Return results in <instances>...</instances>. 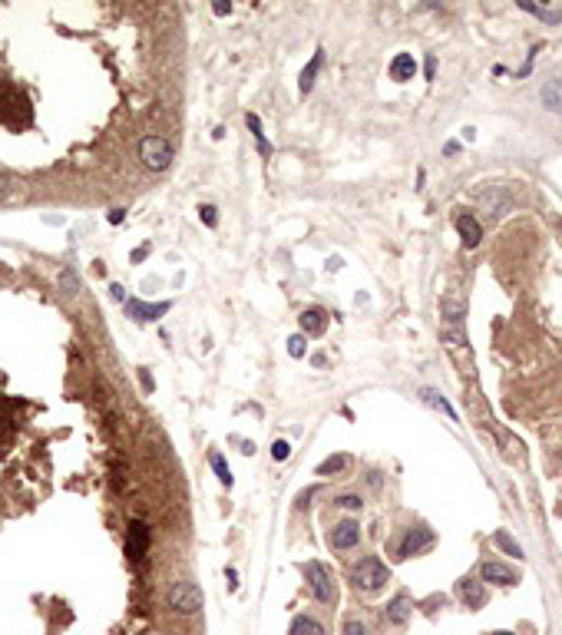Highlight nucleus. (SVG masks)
I'll return each mask as SVG.
<instances>
[{"label":"nucleus","instance_id":"20","mask_svg":"<svg viewBox=\"0 0 562 635\" xmlns=\"http://www.w3.org/2000/svg\"><path fill=\"white\" fill-rule=\"evenodd\" d=\"M291 635H325V625L318 622V619H311V615H295Z\"/></svg>","mask_w":562,"mask_h":635},{"label":"nucleus","instance_id":"4","mask_svg":"<svg viewBox=\"0 0 562 635\" xmlns=\"http://www.w3.org/2000/svg\"><path fill=\"white\" fill-rule=\"evenodd\" d=\"M169 609L179 612V615H195V612L205 606V596H202V589L195 583H188V579H179V583L169 585Z\"/></svg>","mask_w":562,"mask_h":635},{"label":"nucleus","instance_id":"10","mask_svg":"<svg viewBox=\"0 0 562 635\" xmlns=\"http://www.w3.org/2000/svg\"><path fill=\"white\" fill-rule=\"evenodd\" d=\"M411 612H413V602L400 592V596H394L387 606H384V625H387V629H404L407 619H411Z\"/></svg>","mask_w":562,"mask_h":635},{"label":"nucleus","instance_id":"19","mask_svg":"<svg viewBox=\"0 0 562 635\" xmlns=\"http://www.w3.org/2000/svg\"><path fill=\"white\" fill-rule=\"evenodd\" d=\"M321 64H325V50H318V53H314L311 66H304V70H301V80H298V89H301V93H311L314 77H318V70H321Z\"/></svg>","mask_w":562,"mask_h":635},{"label":"nucleus","instance_id":"37","mask_svg":"<svg viewBox=\"0 0 562 635\" xmlns=\"http://www.w3.org/2000/svg\"><path fill=\"white\" fill-rule=\"evenodd\" d=\"M493 635H512V632H493Z\"/></svg>","mask_w":562,"mask_h":635},{"label":"nucleus","instance_id":"21","mask_svg":"<svg viewBox=\"0 0 562 635\" xmlns=\"http://www.w3.org/2000/svg\"><path fill=\"white\" fill-rule=\"evenodd\" d=\"M245 123H249V129H251V136H255V142H258V153L262 156H272V142L265 140V129H262V119L255 113H249L245 116Z\"/></svg>","mask_w":562,"mask_h":635},{"label":"nucleus","instance_id":"26","mask_svg":"<svg viewBox=\"0 0 562 635\" xmlns=\"http://www.w3.org/2000/svg\"><path fill=\"white\" fill-rule=\"evenodd\" d=\"M60 288H63L66 294H76V292H80V275H76L73 268H63V271H60Z\"/></svg>","mask_w":562,"mask_h":635},{"label":"nucleus","instance_id":"22","mask_svg":"<svg viewBox=\"0 0 562 635\" xmlns=\"http://www.w3.org/2000/svg\"><path fill=\"white\" fill-rule=\"evenodd\" d=\"M493 543H496V546H500L503 553H506V556H516V559H523V556H526L523 546H519V543H516V539H512V536L506 533V530H496V533H493Z\"/></svg>","mask_w":562,"mask_h":635},{"label":"nucleus","instance_id":"24","mask_svg":"<svg viewBox=\"0 0 562 635\" xmlns=\"http://www.w3.org/2000/svg\"><path fill=\"white\" fill-rule=\"evenodd\" d=\"M350 467V457H327L325 463H318V477H327V473H341V470H348Z\"/></svg>","mask_w":562,"mask_h":635},{"label":"nucleus","instance_id":"9","mask_svg":"<svg viewBox=\"0 0 562 635\" xmlns=\"http://www.w3.org/2000/svg\"><path fill=\"white\" fill-rule=\"evenodd\" d=\"M457 599H460V602L470 612H476V609H483V606H487V589H483V583H480V579H473V576H463L460 583H457Z\"/></svg>","mask_w":562,"mask_h":635},{"label":"nucleus","instance_id":"8","mask_svg":"<svg viewBox=\"0 0 562 635\" xmlns=\"http://www.w3.org/2000/svg\"><path fill=\"white\" fill-rule=\"evenodd\" d=\"M480 583H493V585H516L519 583V572L500 562V559H487L480 562Z\"/></svg>","mask_w":562,"mask_h":635},{"label":"nucleus","instance_id":"15","mask_svg":"<svg viewBox=\"0 0 562 635\" xmlns=\"http://www.w3.org/2000/svg\"><path fill=\"white\" fill-rule=\"evenodd\" d=\"M539 100L549 113H562V80H546L539 89Z\"/></svg>","mask_w":562,"mask_h":635},{"label":"nucleus","instance_id":"36","mask_svg":"<svg viewBox=\"0 0 562 635\" xmlns=\"http://www.w3.org/2000/svg\"><path fill=\"white\" fill-rule=\"evenodd\" d=\"M232 10V7H228V3H215V13H219V17H225V13Z\"/></svg>","mask_w":562,"mask_h":635},{"label":"nucleus","instance_id":"34","mask_svg":"<svg viewBox=\"0 0 562 635\" xmlns=\"http://www.w3.org/2000/svg\"><path fill=\"white\" fill-rule=\"evenodd\" d=\"M110 222H112V225H119V222H123V209H112V212H110Z\"/></svg>","mask_w":562,"mask_h":635},{"label":"nucleus","instance_id":"32","mask_svg":"<svg viewBox=\"0 0 562 635\" xmlns=\"http://www.w3.org/2000/svg\"><path fill=\"white\" fill-rule=\"evenodd\" d=\"M341 635H367V625H364L361 619H348L344 629H341Z\"/></svg>","mask_w":562,"mask_h":635},{"label":"nucleus","instance_id":"2","mask_svg":"<svg viewBox=\"0 0 562 635\" xmlns=\"http://www.w3.org/2000/svg\"><path fill=\"white\" fill-rule=\"evenodd\" d=\"M136 156H139V163L146 165L149 172H165L169 165H172V159H175V149H172V142L165 140V136H142L139 140V146H136Z\"/></svg>","mask_w":562,"mask_h":635},{"label":"nucleus","instance_id":"29","mask_svg":"<svg viewBox=\"0 0 562 635\" xmlns=\"http://www.w3.org/2000/svg\"><path fill=\"white\" fill-rule=\"evenodd\" d=\"M288 354L304 357V334H291V338H288Z\"/></svg>","mask_w":562,"mask_h":635},{"label":"nucleus","instance_id":"14","mask_svg":"<svg viewBox=\"0 0 562 635\" xmlns=\"http://www.w3.org/2000/svg\"><path fill=\"white\" fill-rule=\"evenodd\" d=\"M169 311V301L163 305H142V301H126V315L133 318V321H156L159 315Z\"/></svg>","mask_w":562,"mask_h":635},{"label":"nucleus","instance_id":"13","mask_svg":"<svg viewBox=\"0 0 562 635\" xmlns=\"http://www.w3.org/2000/svg\"><path fill=\"white\" fill-rule=\"evenodd\" d=\"M390 80L394 83H407V80L417 77V60H413V53H397L394 60H390Z\"/></svg>","mask_w":562,"mask_h":635},{"label":"nucleus","instance_id":"33","mask_svg":"<svg viewBox=\"0 0 562 635\" xmlns=\"http://www.w3.org/2000/svg\"><path fill=\"white\" fill-rule=\"evenodd\" d=\"M225 579H228V589H238V572H235V569L225 572Z\"/></svg>","mask_w":562,"mask_h":635},{"label":"nucleus","instance_id":"35","mask_svg":"<svg viewBox=\"0 0 562 635\" xmlns=\"http://www.w3.org/2000/svg\"><path fill=\"white\" fill-rule=\"evenodd\" d=\"M146 252H149V245H139L136 252H133V262H139V258H142V255H146Z\"/></svg>","mask_w":562,"mask_h":635},{"label":"nucleus","instance_id":"12","mask_svg":"<svg viewBox=\"0 0 562 635\" xmlns=\"http://www.w3.org/2000/svg\"><path fill=\"white\" fill-rule=\"evenodd\" d=\"M457 232H460V239L466 248H476L480 241H483V229H480V222H476L470 212H460L457 216Z\"/></svg>","mask_w":562,"mask_h":635},{"label":"nucleus","instance_id":"7","mask_svg":"<svg viewBox=\"0 0 562 635\" xmlns=\"http://www.w3.org/2000/svg\"><path fill=\"white\" fill-rule=\"evenodd\" d=\"M361 543V526L354 520H341L331 526V533H327V546L337 549V553H344V549H354Z\"/></svg>","mask_w":562,"mask_h":635},{"label":"nucleus","instance_id":"25","mask_svg":"<svg viewBox=\"0 0 562 635\" xmlns=\"http://www.w3.org/2000/svg\"><path fill=\"white\" fill-rule=\"evenodd\" d=\"M212 470H215V477L222 480V486H232V483H235V477H232V470H228V463H225L222 454H212Z\"/></svg>","mask_w":562,"mask_h":635},{"label":"nucleus","instance_id":"17","mask_svg":"<svg viewBox=\"0 0 562 635\" xmlns=\"http://www.w3.org/2000/svg\"><path fill=\"white\" fill-rule=\"evenodd\" d=\"M27 186L24 182H0V205H17V202H27Z\"/></svg>","mask_w":562,"mask_h":635},{"label":"nucleus","instance_id":"1","mask_svg":"<svg viewBox=\"0 0 562 635\" xmlns=\"http://www.w3.org/2000/svg\"><path fill=\"white\" fill-rule=\"evenodd\" d=\"M387 579H390V569L377 556H364L361 562L350 569V583H354V589H357V592H367V596L380 592V589L387 585Z\"/></svg>","mask_w":562,"mask_h":635},{"label":"nucleus","instance_id":"3","mask_svg":"<svg viewBox=\"0 0 562 635\" xmlns=\"http://www.w3.org/2000/svg\"><path fill=\"white\" fill-rule=\"evenodd\" d=\"M301 572H304V579H308V592L314 596V602H321V606H334V602H337V585H334V576H331V569H327L325 562L311 559V562H304V566H301Z\"/></svg>","mask_w":562,"mask_h":635},{"label":"nucleus","instance_id":"30","mask_svg":"<svg viewBox=\"0 0 562 635\" xmlns=\"http://www.w3.org/2000/svg\"><path fill=\"white\" fill-rule=\"evenodd\" d=\"M272 457H275L278 463H285V460L291 457V444H288V440H275V444H272Z\"/></svg>","mask_w":562,"mask_h":635},{"label":"nucleus","instance_id":"18","mask_svg":"<svg viewBox=\"0 0 562 635\" xmlns=\"http://www.w3.org/2000/svg\"><path fill=\"white\" fill-rule=\"evenodd\" d=\"M440 311L447 315V321H453V324H460L463 318H466V305H463L457 294H443V301H440Z\"/></svg>","mask_w":562,"mask_h":635},{"label":"nucleus","instance_id":"5","mask_svg":"<svg viewBox=\"0 0 562 635\" xmlns=\"http://www.w3.org/2000/svg\"><path fill=\"white\" fill-rule=\"evenodd\" d=\"M149 543H152L149 523L129 520V526H126V556H129V562H133V566L146 559V553H149Z\"/></svg>","mask_w":562,"mask_h":635},{"label":"nucleus","instance_id":"6","mask_svg":"<svg viewBox=\"0 0 562 635\" xmlns=\"http://www.w3.org/2000/svg\"><path fill=\"white\" fill-rule=\"evenodd\" d=\"M434 546V533L427 530L424 523H417V526H411L407 533H404V539L397 543V556L400 559H411V556H420L424 549Z\"/></svg>","mask_w":562,"mask_h":635},{"label":"nucleus","instance_id":"23","mask_svg":"<svg viewBox=\"0 0 562 635\" xmlns=\"http://www.w3.org/2000/svg\"><path fill=\"white\" fill-rule=\"evenodd\" d=\"M519 10L533 13V17H539V20H546V24H562V10H549V7H536V3H519Z\"/></svg>","mask_w":562,"mask_h":635},{"label":"nucleus","instance_id":"28","mask_svg":"<svg viewBox=\"0 0 562 635\" xmlns=\"http://www.w3.org/2000/svg\"><path fill=\"white\" fill-rule=\"evenodd\" d=\"M483 205H487L489 212H496V216H503V209L510 205V195H503V192H496V195H483Z\"/></svg>","mask_w":562,"mask_h":635},{"label":"nucleus","instance_id":"27","mask_svg":"<svg viewBox=\"0 0 562 635\" xmlns=\"http://www.w3.org/2000/svg\"><path fill=\"white\" fill-rule=\"evenodd\" d=\"M334 507L337 509H348V513H357V509L364 507V500L357 493H344V496H337V500H334Z\"/></svg>","mask_w":562,"mask_h":635},{"label":"nucleus","instance_id":"16","mask_svg":"<svg viewBox=\"0 0 562 635\" xmlns=\"http://www.w3.org/2000/svg\"><path fill=\"white\" fill-rule=\"evenodd\" d=\"M420 401H424L427 407H434V410H440V414H447L450 420H457V410H453V404H450L447 397L440 394L437 387H424V391H420Z\"/></svg>","mask_w":562,"mask_h":635},{"label":"nucleus","instance_id":"31","mask_svg":"<svg viewBox=\"0 0 562 635\" xmlns=\"http://www.w3.org/2000/svg\"><path fill=\"white\" fill-rule=\"evenodd\" d=\"M215 212H219L215 205H202V209H199V218L205 222V225H209V229H215V225H219V216H215Z\"/></svg>","mask_w":562,"mask_h":635},{"label":"nucleus","instance_id":"11","mask_svg":"<svg viewBox=\"0 0 562 635\" xmlns=\"http://www.w3.org/2000/svg\"><path fill=\"white\" fill-rule=\"evenodd\" d=\"M298 324H301V331H304L308 338H321L325 328H327V315L321 311V308H304L301 318H298Z\"/></svg>","mask_w":562,"mask_h":635}]
</instances>
